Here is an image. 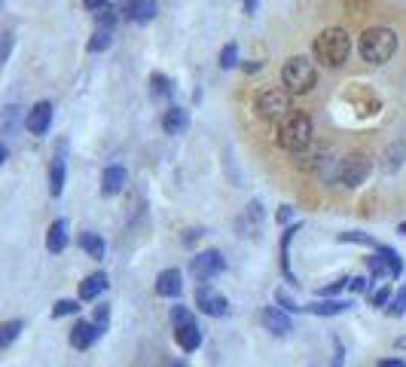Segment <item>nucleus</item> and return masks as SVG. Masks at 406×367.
Here are the masks:
<instances>
[{
	"label": "nucleus",
	"mask_w": 406,
	"mask_h": 367,
	"mask_svg": "<svg viewBox=\"0 0 406 367\" xmlns=\"http://www.w3.org/2000/svg\"><path fill=\"white\" fill-rule=\"evenodd\" d=\"M21 328H25L21 321H3V324H0V349H6V346L16 343V337L21 334Z\"/></svg>",
	"instance_id": "a878e982"
},
{
	"label": "nucleus",
	"mask_w": 406,
	"mask_h": 367,
	"mask_svg": "<svg viewBox=\"0 0 406 367\" xmlns=\"http://www.w3.org/2000/svg\"><path fill=\"white\" fill-rule=\"evenodd\" d=\"M174 340H177V346H181L183 352H196L199 346H202V330H199L196 321H192V324H183V328L174 330Z\"/></svg>",
	"instance_id": "a211bd4d"
},
{
	"label": "nucleus",
	"mask_w": 406,
	"mask_h": 367,
	"mask_svg": "<svg viewBox=\"0 0 406 367\" xmlns=\"http://www.w3.org/2000/svg\"><path fill=\"white\" fill-rule=\"evenodd\" d=\"M150 86H153V95H159V98H171L174 95V86H171V80L165 74H150Z\"/></svg>",
	"instance_id": "393cba45"
},
{
	"label": "nucleus",
	"mask_w": 406,
	"mask_h": 367,
	"mask_svg": "<svg viewBox=\"0 0 406 367\" xmlns=\"http://www.w3.org/2000/svg\"><path fill=\"white\" fill-rule=\"evenodd\" d=\"M6 157H10V150H6V144L0 141V168H3V162H6Z\"/></svg>",
	"instance_id": "c03bdc74"
},
{
	"label": "nucleus",
	"mask_w": 406,
	"mask_h": 367,
	"mask_svg": "<svg viewBox=\"0 0 406 367\" xmlns=\"http://www.w3.org/2000/svg\"><path fill=\"white\" fill-rule=\"evenodd\" d=\"M388 300H391V288L382 285L379 291L373 294V306H376V309H385V306H388Z\"/></svg>",
	"instance_id": "4c0bfd02"
},
{
	"label": "nucleus",
	"mask_w": 406,
	"mask_h": 367,
	"mask_svg": "<svg viewBox=\"0 0 406 367\" xmlns=\"http://www.w3.org/2000/svg\"><path fill=\"white\" fill-rule=\"evenodd\" d=\"M333 367H342V343L336 340V361H333Z\"/></svg>",
	"instance_id": "a18cd8bd"
},
{
	"label": "nucleus",
	"mask_w": 406,
	"mask_h": 367,
	"mask_svg": "<svg viewBox=\"0 0 406 367\" xmlns=\"http://www.w3.org/2000/svg\"><path fill=\"white\" fill-rule=\"evenodd\" d=\"M260 321H263V328H266L269 334H275V337H287L290 330H294V319H290L284 309H278V306H266V309H263Z\"/></svg>",
	"instance_id": "9b49d317"
},
{
	"label": "nucleus",
	"mask_w": 406,
	"mask_h": 367,
	"mask_svg": "<svg viewBox=\"0 0 406 367\" xmlns=\"http://www.w3.org/2000/svg\"><path fill=\"white\" fill-rule=\"evenodd\" d=\"M107 272H92V275H85V279L80 281V300H95V297H101V294L107 291Z\"/></svg>",
	"instance_id": "f3484780"
},
{
	"label": "nucleus",
	"mask_w": 406,
	"mask_h": 367,
	"mask_svg": "<svg viewBox=\"0 0 406 367\" xmlns=\"http://www.w3.org/2000/svg\"><path fill=\"white\" fill-rule=\"evenodd\" d=\"M162 129L168 132V135H183V132L190 129V114H187V108H168L165 110V117H162Z\"/></svg>",
	"instance_id": "2eb2a0df"
},
{
	"label": "nucleus",
	"mask_w": 406,
	"mask_h": 367,
	"mask_svg": "<svg viewBox=\"0 0 406 367\" xmlns=\"http://www.w3.org/2000/svg\"><path fill=\"white\" fill-rule=\"evenodd\" d=\"M281 83H284V92L287 95H305L318 86V68L312 59L305 55H294V59L284 61L281 68Z\"/></svg>",
	"instance_id": "7ed1b4c3"
},
{
	"label": "nucleus",
	"mask_w": 406,
	"mask_h": 367,
	"mask_svg": "<svg viewBox=\"0 0 406 367\" xmlns=\"http://www.w3.org/2000/svg\"><path fill=\"white\" fill-rule=\"evenodd\" d=\"M397 232H403V236H406V221L400 224V227H397Z\"/></svg>",
	"instance_id": "de8ad7c7"
},
{
	"label": "nucleus",
	"mask_w": 406,
	"mask_h": 367,
	"mask_svg": "<svg viewBox=\"0 0 406 367\" xmlns=\"http://www.w3.org/2000/svg\"><path fill=\"white\" fill-rule=\"evenodd\" d=\"M89 10H101V6H107V0H83Z\"/></svg>",
	"instance_id": "37998d69"
},
{
	"label": "nucleus",
	"mask_w": 406,
	"mask_h": 367,
	"mask_svg": "<svg viewBox=\"0 0 406 367\" xmlns=\"http://www.w3.org/2000/svg\"><path fill=\"white\" fill-rule=\"evenodd\" d=\"M68 242H70L68 221L59 217V221H52V227H49V232H46V248H49V254H61L64 248H68Z\"/></svg>",
	"instance_id": "dca6fc26"
},
{
	"label": "nucleus",
	"mask_w": 406,
	"mask_h": 367,
	"mask_svg": "<svg viewBox=\"0 0 406 367\" xmlns=\"http://www.w3.org/2000/svg\"><path fill=\"white\" fill-rule=\"evenodd\" d=\"M312 55L324 68H342L348 61V55H352V37L342 28H324L315 37V43H312Z\"/></svg>",
	"instance_id": "f257e3e1"
},
{
	"label": "nucleus",
	"mask_w": 406,
	"mask_h": 367,
	"mask_svg": "<svg viewBox=\"0 0 406 367\" xmlns=\"http://www.w3.org/2000/svg\"><path fill=\"white\" fill-rule=\"evenodd\" d=\"M235 65H238V46H235V43H226L223 49H220V68H223V70H232Z\"/></svg>",
	"instance_id": "7c9ffc66"
},
{
	"label": "nucleus",
	"mask_w": 406,
	"mask_h": 367,
	"mask_svg": "<svg viewBox=\"0 0 406 367\" xmlns=\"http://www.w3.org/2000/svg\"><path fill=\"white\" fill-rule=\"evenodd\" d=\"M171 367H187V364H183V361H177V364H171Z\"/></svg>",
	"instance_id": "09e8293b"
},
{
	"label": "nucleus",
	"mask_w": 406,
	"mask_h": 367,
	"mask_svg": "<svg viewBox=\"0 0 406 367\" xmlns=\"http://www.w3.org/2000/svg\"><path fill=\"white\" fill-rule=\"evenodd\" d=\"M110 43H113V31H101L98 28L89 37V52H104V49H110Z\"/></svg>",
	"instance_id": "bb28decb"
},
{
	"label": "nucleus",
	"mask_w": 406,
	"mask_h": 367,
	"mask_svg": "<svg viewBox=\"0 0 406 367\" xmlns=\"http://www.w3.org/2000/svg\"><path fill=\"white\" fill-rule=\"evenodd\" d=\"M80 313V303L77 300H59L52 306V319H61V315H77Z\"/></svg>",
	"instance_id": "2f4dec72"
},
{
	"label": "nucleus",
	"mask_w": 406,
	"mask_h": 367,
	"mask_svg": "<svg viewBox=\"0 0 406 367\" xmlns=\"http://www.w3.org/2000/svg\"><path fill=\"white\" fill-rule=\"evenodd\" d=\"M171 324H174V330L183 324H192V313L187 306H171Z\"/></svg>",
	"instance_id": "473e14b6"
},
{
	"label": "nucleus",
	"mask_w": 406,
	"mask_h": 367,
	"mask_svg": "<svg viewBox=\"0 0 406 367\" xmlns=\"http://www.w3.org/2000/svg\"><path fill=\"white\" fill-rule=\"evenodd\" d=\"M369 172H373V162H369L367 153H348L345 159H339L336 181L345 184V187H361L369 178Z\"/></svg>",
	"instance_id": "423d86ee"
},
{
	"label": "nucleus",
	"mask_w": 406,
	"mask_h": 367,
	"mask_svg": "<svg viewBox=\"0 0 406 367\" xmlns=\"http://www.w3.org/2000/svg\"><path fill=\"white\" fill-rule=\"evenodd\" d=\"M342 242H358V245H369V248H379V242H376L373 236H367V232H342Z\"/></svg>",
	"instance_id": "f704fd0d"
},
{
	"label": "nucleus",
	"mask_w": 406,
	"mask_h": 367,
	"mask_svg": "<svg viewBox=\"0 0 406 367\" xmlns=\"http://www.w3.org/2000/svg\"><path fill=\"white\" fill-rule=\"evenodd\" d=\"M296 232H299V224L287 227L284 230V236H281V270H284V275H287L290 281H294V285H296V275H294V270H290V242H294Z\"/></svg>",
	"instance_id": "412c9836"
},
{
	"label": "nucleus",
	"mask_w": 406,
	"mask_h": 367,
	"mask_svg": "<svg viewBox=\"0 0 406 367\" xmlns=\"http://www.w3.org/2000/svg\"><path fill=\"white\" fill-rule=\"evenodd\" d=\"M367 264H369V272H373V279L369 281H382V279H391V270H388V264L379 257V254H373V257H367ZM385 285V281H382Z\"/></svg>",
	"instance_id": "cd10ccee"
},
{
	"label": "nucleus",
	"mask_w": 406,
	"mask_h": 367,
	"mask_svg": "<svg viewBox=\"0 0 406 367\" xmlns=\"http://www.w3.org/2000/svg\"><path fill=\"white\" fill-rule=\"evenodd\" d=\"M10 52H12V34H0V65L10 59Z\"/></svg>",
	"instance_id": "ea45409f"
},
{
	"label": "nucleus",
	"mask_w": 406,
	"mask_h": 367,
	"mask_svg": "<svg viewBox=\"0 0 406 367\" xmlns=\"http://www.w3.org/2000/svg\"><path fill=\"white\" fill-rule=\"evenodd\" d=\"M119 22V10H113V6H101V10L95 12V25L101 28V31H113Z\"/></svg>",
	"instance_id": "b1692460"
},
{
	"label": "nucleus",
	"mask_w": 406,
	"mask_h": 367,
	"mask_svg": "<svg viewBox=\"0 0 406 367\" xmlns=\"http://www.w3.org/2000/svg\"><path fill=\"white\" fill-rule=\"evenodd\" d=\"M394 346H397V349H406V337H400V340H397Z\"/></svg>",
	"instance_id": "49530a36"
},
{
	"label": "nucleus",
	"mask_w": 406,
	"mask_h": 367,
	"mask_svg": "<svg viewBox=\"0 0 406 367\" xmlns=\"http://www.w3.org/2000/svg\"><path fill=\"white\" fill-rule=\"evenodd\" d=\"M64 181H68V166H64V159H52V166H49V193L61 196Z\"/></svg>",
	"instance_id": "4be33fe9"
},
{
	"label": "nucleus",
	"mask_w": 406,
	"mask_h": 367,
	"mask_svg": "<svg viewBox=\"0 0 406 367\" xmlns=\"http://www.w3.org/2000/svg\"><path fill=\"white\" fill-rule=\"evenodd\" d=\"M290 217H294V208H290V206H281V208H278V215H275V221L284 224V221H290Z\"/></svg>",
	"instance_id": "a19ab883"
},
{
	"label": "nucleus",
	"mask_w": 406,
	"mask_h": 367,
	"mask_svg": "<svg viewBox=\"0 0 406 367\" xmlns=\"http://www.w3.org/2000/svg\"><path fill=\"white\" fill-rule=\"evenodd\" d=\"M388 315H394V319H400V315L406 313V285L400 288L397 294H391V300H388Z\"/></svg>",
	"instance_id": "c756f323"
},
{
	"label": "nucleus",
	"mask_w": 406,
	"mask_h": 367,
	"mask_svg": "<svg viewBox=\"0 0 406 367\" xmlns=\"http://www.w3.org/2000/svg\"><path fill=\"white\" fill-rule=\"evenodd\" d=\"M376 254H379V257L385 260V264H388L391 279H397V275L403 272V260H400V254H397L394 248H391V245H379V248H376Z\"/></svg>",
	"instance_id": "5701e85b"
},
{
	"label": "nucleus",
	"mask_w": 406,
	"mask_h": 367,
	"mask_svg": "<svg viewBox=\"0 0 406 367\" xmlns=\"http://www.w3.org/2000/svg\"><path fill=\"white\" fill-rule=\"evenodd\" d=\"M376 367H406V361H400V358H382Z\"/></svg>",
	"instance_id": "79ce46f5"
},
{
	"label": "nucleus",
	"mask_w": 406,
	"mask_h": 367,
	"mask_svg": "<svg viewBox=\"0 0 406 367\" xmlns=\"http://www.w3.org/2000/svg\"><path fill=\"white\" fill-rule=\"evenodd\" d=\"M119 12H123L128 22L147 25V22H153L156 19L159 3H156V0H123V3H119Z\"/></svg>",
	"instance_id": "1a4fd4ad"
},
{
	"label": "nucleus",
	"mask_w": 406,
	"mask_h": 367,
	"mask_svg": "<svg viewBox=\"0 0 406 367\" xmlns=\"http://www.w3.org/2000/svg\"><path fill=\"white\" fill-rule=\"evenodd\" d=\"M226 270V257L220 254L217 248H208V251H199L196 257L190 260V272H192V279H199V281H211V279H217L220 272Z\"/></svg>",
	"instance_id": "0eeeda50"
},
{
	"label": "nucleus",
	"mask_w": 406,
	"mask_h": 367,
	"mask_svg": "<svg viewBox=\"0 0 406 367\" xmlns=\"http://www.w3.org/2000/svg\"><path fill=\"white\" fill-rule=\"evenodd\" d=\"M278 147L290 153H303L312 147V119L303 110H290L278 126Z\"/></svg>",
	"instance_id": "f03ea898"
},
{
	"label": "nucleus",
	"mask_w": 406,
	"mask_h": 367,
	"mask_svg": "<svg viewBox=\"0 0 406 367\" xmlns=\"http://www.w3.org/2000/svg\"><path fill=\"white\" fill-rule=\"evenodd\" d=\"M403 153H406L403 144H394V147H391V150H388V172H394V168L400 166V157H403Z\"/></svg>",
	"instance_id": "e433bc0d"
},
{
	"label": "nucleus",
	"mask_w": 406,
	"mask_h": 367,
	"mask_svg": "<svg viewBox=\"0 0 406 367\" xmlns=\"http://www.w3.org/2000/svg\"><path fill=\"white\" fill-rule=\"evenodd\" d=\"M345 285H348V279H336L333 285H324V288H321V297H336V294H339Z\"/></svg>",
	"instance_id": "58836bf2"
},
{
	"label": "nucleus",
	"mask_w": 406,
	"mask_h": 367,
	"mask_svg": "<svg viewBox=\"0 0 406 367\" xmlns=\"http://www.w3.org/2000/svg\"><path fill=\"white\" fill-rule=\"evenodd\" d=\"M125 181H128V172L123 166H107L104 175H101V193L104 196H116L119 190L125 187Z\"/></svg>",
	"instance_id": "4468645a"
},
{
	"label": "nucleus",
	"mask_w": 406,
	"mask_h": 367,
	"mask_svg": "<svg viewBox=\"0 0 406 367\" xmlns=\"http://www.w3.org/2000/svg\"><path fill=\"white\" fill-rule=\"evenodd\" d=\"M98 330H95V324L92 321H77L74 328H70V346L74 349H80V352H85L89 346H95V340H98Z\"/></svg>",
	"instance_id": "ddd939ff"
},
{
	"label": "nucleus",
	"mask_w": 406,
	"mask_h": 367,
	"mask_svg": "<svg viewBox=\"0 0 406 367\" xmlns=\"http://www.w3.org/2000/svg\"><path fill=\"white\" fill-rule=\"evenodd\" d=\"M80 248L89 254L92 260H104V254H107V245H104V239L98 236V232H89L85 230L83 236H80Z\"/></svg>",
	"instance_id": "aec40b11"
},
{
	"label": "nucleus",
	"mask_w": 406,
	"mask_h": 367,
	"mask_svg": "<svg viewBox=\"0 0 406 367\" xmlns=\"http://www.w3.org/2000/svg\"><path fill=\"white\" fill-rule=\"evenodd\" d=\"M254 110L260 119H269V123H275V119H284L290 114V95L284 89H263L260 95L254 98Z\"/></svg>",
	"instance_id": "39448f33"
},
{
	"label": "nucleus",
	"mask_w": 406,
	"mask_h": 367,
	"mask_svg": "<svg viewBox=\"0 0 406 367\" xmlns=\"http://www.w3.org/2000/svg\"><path fill=\"white\" fill-rule=\"evenodd\" d=\"M394 52H397V34L391 28L376 25L361 34V55L369 65H385V61H391Z\"/></svg>",
	"instance_id": "20e7f679"
},
{
	"label": "nucleus",
	"mask_w": 406,
	"mask_h": 367,
	"mask_svg": "<svg viewBox=\"0 0 406 367\" xmlns=\"http://www.w3.org/2000/svg\"><path fill=\"white\" fill-rule=\"evenodd\" d=\"M196 306L202 309L205 315H211V319H223V315L230 313V300H226L220 291L208 288V285H202L196 291Z\"/></svg>",
	"instance_id": "6e6552de"
},
{
	"label": "nucleus",
	"mask_w": 406,
	"mask_h": 367,
	"mask_svg": "<svg viewBox=\"0 0 406 367\" xmlns=\"http://www.w3.org/2000/svg\"><path fill=\"white\" fill-rule=\"evenodd\" d=\"M52 126V101H37L25 117V129L31 135H46Z\"/></svg>",
	"instance_id": "9d476101"
},
{
	"label": "nucleus",
	"mask_w": 406,
	"mask_h": 367,
	"mask_svg": "<svg viewBox=\"0 0 406 367\" xmlns=\"http://www.w3.org/2000/svg\"><path fill=\"white\" fill-rule=\"evenodd\" d=\"M275 306L278 309H284V313H303V306H299V303L294 300V297H290V294L287 291H284V288H278V291H275Z\"/></svg>",
	"instance_id": "c85d7f7f"
},
{
	"label": "nucleus",
	"mask_w": 406,
	"mask_h": 367,
	"mask_svg": "<svg viewBox=\"0 0 406 367\" xmlns=\"http://www.w3.org/2000/svg\"><path fill=\"white\" fill-rule=\"evenodd\" d=\"M345 288H348L352 294H358V297H361V294H367V291H369V279H367V275H352Z\"/></svg>",
	"instance_id": "c9c22d12"
},
{
	"label": "nucleus",
	"mask_w": 406,
	"mask_h": 367,
	"mask_svg": "<svg viewBox=\"0 0 406 367\" xmlns=\"http://www.w3.org/2000/svg\"><path fill=\"white\" fill-rule=\"evenodd\" d=\"M181 291H183V275H181V270L159 272V279H156V294H159V297H181Z\"/></svg>",
	"instance_id": "f8f14e48"
},
{
	"label": "nucleus",
	"mask_w": 406,
	"mask_h": 367,
	"mask_svg": "<svg viewBox=\"0 0 406 367\" xmlns=\"http://www.w3.org/2000/svg\"><path fill=\"white\" fill-rule=\"evenodd\" d=\"M92 324H95L98 334H104V330H107V324H110V306H107V303H101V306L95 309V319H92Z\"/></svg>",
	"instance_id": "72a5a7b5"
},
{
	"label": "nucleus",
	"mask_w": 406,
	"mask_h": 367,
	"mask_svg": "<svg viewBox=\"0 0 406 367\" xmlns=\"http://www.w3.org/2000/svg\"><path fill=\"white\" fill-rule=\"evenodd\" d=\"M348 306H352V300H315L303 309H309L312 315H342Z\"/></svg>",
	"instance_id": "6ab92c4d"
}]
</instances>
